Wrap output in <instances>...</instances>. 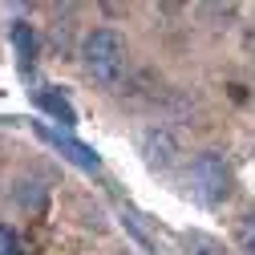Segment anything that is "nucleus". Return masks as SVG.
Here are the masks:
<instances>
[{
  "label": "nucleus",
  "instance_id": "obj_1",
  "mask_svg": "<svg viewBox=\"0 0 255 255\" xmlns=\"http://www.w3.org/2000/svg\"><path fill=\"white\" fill-rule=\"evenodd\" d=\"M81 61H85L93 81L118 89L122 73H126V41H122V33H114V28H93L81 41Z\"/></svg>",
  "mask_w": 255,
  "mask_h": 255
},
{
  "label": "nucleus",
  "instance_id": "obj_2",
  "mask_svg": "<svg viewBox=\"0 0 255 255\" xmlns=\"http://www.w3.org/2000/svg\"><path fill=\"white\" fill-rule=\"evenodd\" d=\"M190 195H195L203 207H219L223 199L231 195V166L227 158L215 154V150H203L195 162H190Z\"/></svg>",
  "mask_w": 255,
  "mask_h": 255
},
{
  "label": "nucleus",
  "instance_id": "obj_3",
  "mask_svg": "<svg viewBox=\"0 0 255 255\" xmlns=\"http://www.w3.org/2000/svg\"><path fill=\"white\" fill-rule=\"evenodd\" d=\"M37 138H41V142H49V146H57V150L65 154L69 162H77L81 170H98V154H93L89 146H81V142H73L69 134H61V130H49V126H37Z\"/></svg>",
  "mask_w": 255,
  "mask_h": 255
},
{
  "label": "nucleus",
  "instance_id": "obj_4",
  "mask_svg": "<svg viewBox=\"0 0 255 255\" xmlns=\"http://www.w3.org/2000/svg\"><path fill=\"white\" fill-rule=\"evenodd\" d=\"M142 154H146L150 170H170V166H174V154H178V146H174V138H170L166 130L150 126V130L142 134Z\"/></svg>",
  "mask_w": 255,
  "mask_h": 255
},
{
  "label": "nucleus",
  "instance_id": "obj_5",
  "mask_svg": "<svg viewBox=\"0 0 255 255\" xmlns=\"http://www.w3.org/2000/svg\"><path fill=\"white\" fill-rule=\"evenodd\" d=\"M12 203H16L20 211H28V215H45V207H49V186H45L41 178H33V174H24V178H16V186H12Z\"/></svg>",
  "mask_w": 255,
  "mask_h": 255
},
{
  "label": "nucleus",
  "instance_id": "obj_6",
  "mask_svg": "<svg viewBox=\"0 0 255 255\" xmlns=\"http://www.w3.org/2000/svg\"><path fill=\"white\" fill-rule=\"evenodd\" d=\"M33 102H37L45 114H53L61 126H73V122H77V114H73L69 98H65V93H57L53 85H41V89H33Z\"/></svg>",
  "mask_w": 255,
  "mask_h": 255
},
{
  "label": "nucleus",
  "instance_id": "obj_7",
  "mask_svg": "<svg viewBox=\"0 0 255 255\" xmlns=\"http://www.w3.org/2000/svg\"><path fill=\"white\" fill-rule=\"evenodd\" d=\"M0 255H24V239L8 223H0Z\"/></svg>",
  "mask_w": 255,
  "mask_h": 255
},
{
  "label": "nucleus",
  "instance_id": "obj_8",
  "mask_svg": "<svg viewBox=\"0 0 255 255\" xmlns=\"http://www.w3.org/2000/svg\"><path fill=\"white\" fill-rule=\"evenodd\" d=\"M239 247L243 255H255V211L239 219Z\"/></svg>",
  "mask_w": 255,
  "mask_h": 255
},
{
  "label": "nucleus",
  "instance_id": "obj_9",
  "mask_svg": "<svg viewBox=\"0 0 255 255\" xmlns=\"http://www.w3.org/2000/svg\"><path fill=\"white\" fill-rule=\"evenodd\" d=\"M12 37H16V49H20V57H24V69H28V65H33V28H28V24H16Z\"/></svg>",
  "mask_w": 255,
  "mask_h": 255
},
{
  "label": "nucleus",
  "instance_id": "obj_10",
  "mask_svg": "<svg viewBox=\"0 0 255 255\" xmlns=\"http://www.w3.org/2000/svg\"><path fill=\"white\" fill-rule=\"evenodd\" d=\"M186 247L195 251V255H219V243L207 239V235H186Z\"/></svg>",
  "mask_w": 255,
  "mask_h": 255
}]
</instances>
